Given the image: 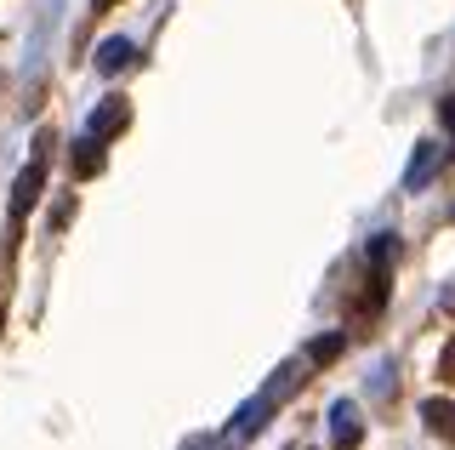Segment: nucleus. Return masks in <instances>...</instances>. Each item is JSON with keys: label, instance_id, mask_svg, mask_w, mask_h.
Here are the masks:
<instances>
[{"label": "nucleus", "instance_id": "11", "mask_svg": "<svg viewBox=\"0 0 455 450\" xmlns=\"http://www.w3.org/2000/svg\"><path fill=\"white\" fill-rule=\"evenodd\" d=\"M438 115H444V125H450V137H455V97H444V103H438Z\"/></svg>", "mask_w": 455, "mask_h": 450}, {"label": "nucleus", "instance_id": "8", "mask_svg": "<svg viewBox=\"0 0 455 450\" xmlns=\"http://www.w3.org/2000/svg\"><path fill=\"white\" fill-rule=\"evenodd\" d=\"M421 422H427V433H438L444 445H455V405L450 399H427L421 405Z\"/></svg>", "mask_w": 455, "mask_h": 450}, {"label": "nucleus", "instance_id": "7", "mask_svg": "<svg viewBox=\"0 0 455 450\" xmlns=\"http://www.w3.org/2000/svg\"><path fill=\"white\" fill-rule=\"evenodd\" d=\"M132 58H137V46L125 35H108L103 46H97V75H120V68H132Z\"/></svg>", "mask_w": 455, "mask_h": 450}, {"label": "nucleus", "instance_id": "9", "mask_svg": "<svg viewBox=\"0 0 455 450\" xmlns=\"http://www.w3.org/2000/svg\"><path fill=\"white\" fill-rule=\"evenodd\" d=\"M341 348H347V331H331V336H319V342H307V365H331Z\"/></svg>", "mask_w": 455, "mask_h": 450}, {"label": "nucleus", "instance_id": "1", "mask_svg": "<svg viewBox=\"0 0 455 450\" xmlns=\"http://www.w3.org/2000/svg\"><path fill=\"white\" fill-rule=\"evenodd\" d=\"M296 382H302V376H296V365H279V371L267 376V388H262L256 399H245V405L234 411V422H228V439H234V445H239V439H256V433L267 428V416H274L279 405H284V399L296 393Z\"/></svg>", "mask_w": 455, "mask_h": 450}, {"label": "nucleus", "instance_id": "4", "mask_svg": "<svg viewBox=\"0 0 455 450\" xmlns=\"http://www.w3.org/2000/svg\"><path fill=\"white\" fill-rule=\"evenodd\" d=\"M40 189H46V160H28L23 172H18V182H12V222H23V211L40 200Z\"/></svg>", "mask_w": 455, "mask_h": 450}, {"label": "nucleus", "instance_id": "10", "mask_svg": "<svg viewBox=\"0 0 455 450\" xmlns=\"http://www.w3.org/2000/svg\"><path fill=\"white\" fill-rule=\"evenodd\" d=\"M438 376H444V382H455V342L444 348V359H438Z\"/></svg>", "mask_w": 455, "mask_h": 450}, {"label": "nucleus", "instance_id": "6", "mask_svg": "<svg viewBox=\"0 0 455 450\" xmlns=\"http://www.w3.org/2000/svg\"><path fill=\"white\" fill-rule=\"evenodd\" d=\"M438 165H444V154H438V143H416V160H410V172H404V189H410V194H421L427 182L438 177Z\"/></svg>", "mask_w": 455, "mask_h": 450}, {"label": "nucleus", "instance_id": "12", "mask_svg": "<svg viewBox=\"0 0 455 450\" xmlns=\"http://www.w3.org/2000/svg\"><path fill=\"white\" fill-rule=\"evenodd\" d=\"M103 6H114V0H97V12H103Z\"/></svg>", "mask_w": 455, "mask_h": 450}, {"label": "nucleus", "instance_id": "3", "mask_svg": "<svg viewBox=\"0 0 455 450\" xmlns=\"http://www.w3.org/2000/svg\"><path fill=\"white\" fill-rule=\"evenodd\" d=\"M125 125H132V108H125V97H103V103L92 108V120H85V137L108 143L114 132H125Z\"/></svg>", "mask_w": 455, "mask_h": 450}, {"label": "nucleus", "instance_id": "2", "mask_svg": "<svg viewBox=\"0 0 455 450\" xmlns=\"http://www.w3.org/2000/svg\"><path fill=\"white\" fill-rule=\"evenodd\" d=\"M331 445L336 450H359L364 445V416H359V405H353V399H336L331 405Z\"/></svg>", "mask_w": 455, "mask_h": 450}, {"label": "nucleus", "instance_id": "5", "mask_svg": "<svg viewBox=\"0 0 455 450\" xmlns=\"http://www.w3.org/2000/svg\"><path fill=\"white\" fill-rule=\"evenodd\" d=\"M103 143L97 137H75V149H68V177L75 182H92V177H103Z\"/></svg>", "mask_w": 455, "mask_h": 450}]
</instances>
